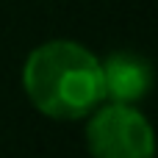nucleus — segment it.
<instances>
[{
    "instance_id": "nucleus-1",
    "label": "nucleus",
    "mask_w": 158,
    "mask_h": 158,
    "mask_svg": "<svg viewBox=\"0 0 158 158\" xmlns=\"http://www.w3.org/2000/svg\"><path fill=\"white\" fill-rule=\"evenodd\" d=\"M22 89L36 111L50 119H81L106 100L100 58L69 39L31 50L22 67Z\"/></svg>"
},
{
    "instance_id": "nucleus-2",
    "label": "nucleus",
    "mask_w": 158,
    "mask_h": 158,
    "mask_svg": "<svg viewBox=\"0 0 158 158\" xmlns=\"http://www.w3.org/2000/svg\"><path fill=\"white\" fill-rule=\"evenodd\" d=\"M92 158H153L156 136L142 111L125 103L103 106L86 125Z\"/></svg>"
},
{
    "instance_id": "nucleus-3",
    "label": "nucleus",
    "mask_w": 158,
    "mask_h": 158,
    "mask_svg": "<svg viewBox=\"0 0 158 158\" xmlns=\"http://www.w3.org/2000/svg\"><path fill=\"white\" fill-rule=\"evenodd\" d=\"M103 69V92L111 103L136 106L153 86V67L144 56L119 50L100 61Z\"/></svg>"
}]
</instances>
